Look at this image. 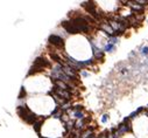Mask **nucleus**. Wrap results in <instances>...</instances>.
Instances as JSON below:
<instances>
[{"mask_svg": "<svg viewBox=\"0 0 148 138\" xmlns=\"http://www.w3.org/2000/svg\"><path fill=\"white\" fill-rule=\"evenodd\" d=\"M18 114L20 115V117L22 119H25L27 123H31V124H34L35 121H36V116L31 111V110H28L26 106H19L18 108Z\"/></svg>", "mask_w": 148, "mask_h": 138, "instance_id": "f257e3e1", "label": "nucleus"}, {"mask_svg": "<svg viewBox=\"0 0 148 138\" xmlns=\"http://www.w3.org/2000/svg\"><path fill=\"white\" fill-rule=\"evenodd\" d=\"M49 66H50V63H49L48 60H46L43 58H38L35 60V62H34V65L32 67V70H31V73H29V74H33V73H36V71H41L44 68H48Z\"/></svg>", "mask_w": 148, "mask_h": 138, "instance_id": "f03ea898", "label": "nucleus"}, {"mask_svg": "<svg viewBox=\"0 0 148 138\" xmlns=\"http://www.w3.org/2000/svg\"><path fill=\"white\" fill-rule=\"evenodd\" d=\"M49 43H51L55 47H63L64 46L63 39L61 36H58V35H55V34L49 36Z\"/></svg>", "mask_w": 148, "mask_h": 138, "instance_id": "7ed1b4c3", "label": "nucleus"}, {"mask_svg": "<svg viewBox=\"0 0 148 138\" xmlns=\"http://www.w3.org/2000/svg\"><path fill=\"white\" fill-rule=\"evenodd\" d=\"M105 50H107V51H112V50H114V45H112V43H108V45H106V47H105Z\"/></svg>", "mask_w": 148, "mask_h": 138, "instance_id": "20e7f679", "label": "nucleus"}, {"mask_svg": "<svg viewBox=\"0 0 148 138\" xmlns=\"http://www.w3.org/2000/svg\"><path fill=\"white\" fill-rule=\"evenodd\" d=\"M140 51L142 55H148V47H142Z\"/></svg>", "mask_w": 148, "mask_h": 138, "instance_id": "39448f33", "label": "nucleus"}]
</instances>
